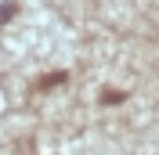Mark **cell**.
<instances>
[{
    "instance_id": "obj_1",
    "label": "cell",
    "mask_w": 159,
    "mask_h": 155,
    "mask_svg": "<svg viewBox=\"0 0 159 155\" xmlns=\"http://www.w3.org/2000/svg\"><path fill=\"white\" fill-rule=\"evenodd\" d=\"M65 83H69V72H65V69H58V72H47V76H40V79H36V90L43 94V90L65 87Z\"/></svg>"
},
{
    "instance_id": "obj_2",
    "label": "cell",
    "mask_w": 159,
    "mask_h": 155,
    "mask_svg": "<svg viewBox=\"0 0 159 155\" xmlns=\"http://www.w3.org/2000/svg\"><path fill=\"white\" fill-rule=\"evenodd\" d=\"M123 101H127L123 90H101V105H123Z\"/></svg>"
},
{
    "instance_id": "obj_3",
    "label": "cell",
    "mask_w": 159,
    "mask_h": 155,
    "mask_svg": "<svg viewBox=\"0 0 159 155\" xmlns=\"http://www.w3.org/2000/svg\"><path fill=\"white\" fill-rule=\"evenodd\" d=\"M15 11H18V7H15V4H7V7H0V22H7L11 15H15Z\"/></svg>"
}]
</instances>
